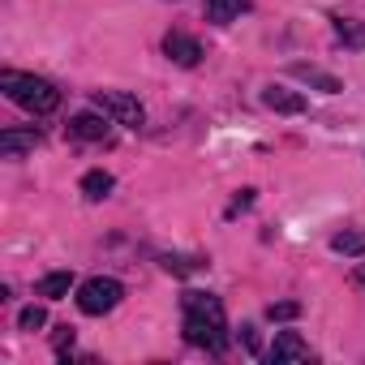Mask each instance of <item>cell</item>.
Returning <instances> with one entry per match:
<instances>
[{
	"mask_svg": "<svg viewBox=\"0 0 365 365\" xmlns=\"http://www.w3.org/2000/svg\"><path fill=\"white\" fill-rule=\"evenodd\" d=\"M112 185H116V180H112V172H103V168H91V172L82 176V194H86L91 202H103V198L112 194Z\"/></svg>",
	"mask_w": 365,
	"mask_h": 365,
	"instance_id": "12",
	"label": "cell"
},
{
	"mask_svg": "<svg viewBox=\"0 0 365 365\" xmlns=\"http://www.w3.org/2000/svg\"><path fill=\"white\" fill-rule=\"evenodd\" d=\"M267 356H271V365H292V361H309L314 352H309V344H305L297 331H279Z\"/></svg>",
	"mask_w": 365,
	"mask_h": 365,
	"instance_id": "6",
	"label": "cell"
},
{
	"mask_svg": "<svg viewBox=\"0 0 365 365\" xmlns=\"http://www.w3.org/2000/svg\"><path fill=\"white\" fill-rule=\"evenodd\" d=\"M207 262L202 258H180V254H163V271L172 275H190V271H202Z\"/></svg>",
	"mask_w": 365,
	"mask_h": 365,
	"instance_id": "16",
	"label": "cell"
},
{
	"mask_svg": "<svg viewBox=\"0 0 365 365\" xmlns=\"http://www.w3.org/2000/svg\"><path fill=\"white\" fill-rule=\"evenodd\" d=\"M120 297H125V284H120V279L95 275V279H86V284L78 288V309L91 314V318H99V314H112V309L120 305Z\"/></svg>",
	"mask_w": 365,
	"mask_h": 365,
	"instance_id": "3",
	"label": "cell"
},
{
	"mask_svg": "<svg viewBox=\"0 0 365 365\" xmlns=\"http://www.w3.org/2000/svg\"><path fill=\"white\" fill-rule=\"evenodd\" d=\"M69 133H73L78 142H108V120L95 116V112H78V116L69 120Z\"/></svg>",
	"mask_w": 365,
	"mask_h": 365,
	"instance_id": "9",
	"label": "cell"
},
{
	"mask_svg": "<svg viewBox=\"0 0 365 365\" xmlns=\"http://www.w3.org/2000/svg\"><path fill=\"white\" fill-rule=\"evenodd\" d=\"M335 35H339L348 48H365V26L352 22V18H335Z\"/></svg>",
	"mask_w": 365,
	"mask_h": 365,
	"instance_id": "15",
	"label": "cell"
},
{
	"mask_svg": "<svg viewBox=\"0 0 365 365\" xmlns=\"http://www.w3.org/2000/svg\"><path fill=\"white\" fill-rule=\"evenodd\" d=\"M292 78H301V82L318 86L322 95H339V91H344V82H339L335 73H327V69H314V65H292Z\"/></svg>",
	"mask_w": 365,
	"mask_h": 365,
	"instance_id": "11",
	"label": "cell"
},
{
	"mask_svg": "<svg viewBox=\"0 0 365 365\" xmlns=\"http://www.w3.org/2000/svg\"><path fill=\"white\" fill-rule=\"evenodd\" d=\"M331 250H335V254H344V258H361V254H365V232L344 228V232H335V237H331Z\"/></svg>",
	"mask_w": 365,
	"mask_h": 365,
	"instance_id": "14",
	"label": "cell"
},
{
	"mask_svg": "<svg viewBox=\"0 0 365 365\" xmlns=\"http://www.w3.org/2000/svg\"><path fill=\"white\" fill-rule=\"evenodd\" d=\"M65 344H73V327H56V348H65Z\"/></svg>",
	"mask_w": 365,
	"mask_h": 365,
	"instance_id": "20",
	"label": "cell"
},
{
	"mask_svg": "<svg viewBox=\"0 0 365 365\" xmlns=\"http://www.w3.org/2000/svg\"><path fill=\"white\" fill-rule=\"evenodd\" d=\"M250 9V0H202V14H207V22H215V26H228L232 18H241Z\"/></svg>",
	"mask_w": 365,
	"mask_h": 365,
	"instance_id": "10",
	"label": "cell"
},
{
	"mask_svg": "<svg viewBox=\"0 0 365 365\" xmlns=\"http://www.w3.org/2000/svg\"><path fill=\"white\" fill-rule=\"evenodd\" d=\"M180 309H185V339L194 348L207 352H224L228 348V318H224V301L211 292H185L180 297Z\"/></svg>",
	"mask_w": 365,
	"mask_h": 365,
	"instance_id": "1",
	"label": "cell"
},
{
	"mask_svg": "<svg viewBox=\"0 0 365 365\" xmlns=\"http://www.w3.org/2000/svg\"><path fill=\"white\" fill-rule=\"evenodd\" d=\"M262 103H267L271 112H284V116L305 112V95H297V91H288V86H267V91H262Z\"/></svg>",
	"mask_w": 365,
	"mask_h": 365,
	"instance_id": "8",
	"label": "cell"
},
{
	"mask_svg": "<svg viewBox=\"0 0 365 365\" xmlns=\"http://www.w3.org/2000/svg\"><path fill=\"white\" fill-rule=\"evenodd\" d=\"M297 314H301V305H297V301H275V305L267 309V318H271V322H288V318H297Z\"/></svg>",
	"mask_w": 365,
	"mask_h": 365,
	"instance_id": "18",
	"label": "cell"
},
{
	"mask_svg": "<svg viewBox=\"0 0 365 365\" xmlns=\"http://www.w3.org/2000/svg\"><path fill=\"white\" fill-rule=\"evenodd\" d=\"M69 288H73V275H69V271H52V275H43V279L35 284V292H39V297H48V301L69 297Z\"/></svg>",
	"mask_w": 365,
	"mask_h": 365,
	"instance_id": "13",
	"label": "cell"
},
{
	"mask_svg": "<svg viewBox=\"0 0 365 365\" xmlns=\"http://www.w3.org/2000/svg\"><path fill=\"white\" fill-rule=\"evenodd\" d=\"M163 56H168L172 65H180V69H194V65L202 61V48H198V39L185 35V31H168V39H163Z\"/></svg>",
	"mask_w": 365,
	"mask_h": 365,
	"instance_id": "5",
	"label": "cell"
},
{
	"mask_svg": "<svg viewBox=\"0 0 365 365\" xmlns=\"http://www.w3.org/2000/svg\"><path fill=\"white\" fill-rule=\"evenodd\" d=\"M43 322H48V314H43V305H26V309L18 314V327H22V331H39Z\"/></svg>",
	"mask_w": 365,
	"mask_h": 365,
	"instance_id": "17",
	"label": "cell"
},
{
	"mask_svg": "<svg viewBox=\"0 0 365 365\" xmlns=\"http://www.w3.org/2000/svg\"><path fill=\"white\" fill-rule=\"evenodd\" d=\"M250 202H254V190H241V194H237V202L228 207V215H237V211H245Z\"/></svg>",
	"mask_w": 365,
	"mask_h": 365,
	"instance_id": "19",
	"label": "cell"
},
{
	"mask_svg": "<svg viewBox=\"0 0 365 365\" xmlns=\"http://www.w3.org/2000/svg\"><path fill=\"white\" fill-rule=\"evenodd\" d=\"M43 142V133L31 125V129H5L0 133V155L5 159H18V155H26V150H35Z\"/></svg>",
	"mask_w": 365,
	"mask_h": 365,
	"instance_id": "7",
	"label": "cell"
},
{
	"mask_svg": "<svg viewBox=\"0 0 365 365\" xmlns=\"http://www.w3.org/2000/svg\"><path fill=\"white\" fill-rule=\"evenodd\" d=\"M95 108L103 116H112L116 125H129V129H142L146 125V112H142V103L129 91H95Z\"/></svg>",
	"mask_w": 365,
	"mask_h": 365,
	"instance_id": "4",
	"label": "cell"
},
{
	"mask_svg": "<svg viewBox=\"0 0 365 365\" xmlns=\"http://www.w3.org/2000/svg\"><path fill=\"white\" fill-rule=\"evenodd\" d=\"M0 91H5L18 108L35 112V116H48L61 108V91L48 82V78H35V73H18V69H0Z\"/></svg>",
	"mask_w": 365,
	"mask_h": 365,
	"instance_id": "2",
	"label": "cell"
},
{
	"mask_svg": "<svg viewBox=\"0 0 365 365\" xmlns=\"http://www.w3.org/2000/svg\"><path fill=\"white\" fill-rule=\"evenodd\" d=\"M352 279H356V284H361V288H365V262H361V267H356V275H352Z\"/></svg>",
	"mask_w": 365,
	"mask_h": 365,
	"instance_id": "21",
	"label": "cell"
}]
</instances>
